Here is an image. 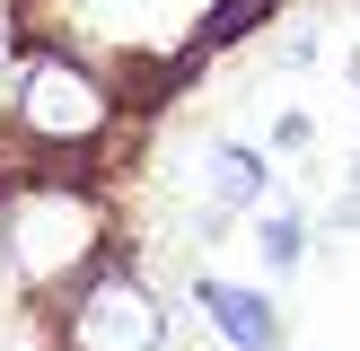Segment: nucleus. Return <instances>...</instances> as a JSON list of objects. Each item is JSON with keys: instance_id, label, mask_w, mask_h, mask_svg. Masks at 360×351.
<instances>
[{"instance_id": "obj_7", "label": "nucleus", "mask_w": 360, "mask_h": 351, "mask_svg": "<svg viewBox=\"0 0 360 351\" xmlns=\"http://www.w3.org/2000/svg\"><path fill=\"white\" fill-rule=\"evenodd\" d=\"M0 53H9V27H0Z\"/></svg>"}, {"instance_id": "obj_1", "label": "nucleus", "mask_w": 360, "mask_h": 351, "mask_svg": "<svg viewBox=\"0 0 360 351\" xmlns=\"http://www.w3.org/2000/svg\"><path fill=\"white\" fill-rule=\"evenodd\" d=\"M44 343L53 351H167V298L150 290L132 255H105L88 281H70L44 316Z\"/></svg>"}, {"instance_id": "obj_5", "label": "nucleus", "mask_w": 360, "mask_h": 351, "mask_svg": "<svg viewBox=\"0 0 360 351\" xmlns=\"http://www.w3.org/2000/svg\"><path fill=\"white\" fill-rule=\"evenodd\" d=\"M308 132H316L308 114H281V123H273V150H308Z\"/></svg>"}, {"instance_id": "obj_4", "label": "nucleus", "mask_w": 360, "mask_h": 351, "mask_svg": "<svg viewBox=\"0 0 360 351\" xmlns=\"http://www.w3.org/2000/svg\"><path fill=\"white\" fill-rule=\"evenodd\" d=\"M255 255L273 263V272H299V263H308V211H290V202L255 211Z\"/></svg>"}, {"instance_id": "obj_2", "label": "nucleus", "mask_w": 360, "mask_h": 351, "mask_svg": "<svg viewBox=\"0 0 360 351\" xmlns=\"http://www.w3.org/2000/svg\"><path fill=\"white\" fill-rule=\"evenodd\" d=\"M193 307H202V325L220 333L229 351H290V325H281L273 290H255V281L202 272V281H193Z\"/></svg>"}, {"instance_id": "obj_6", "label": "nucleus", "mask_w": 360, "mask_h": 351, "mask_svg": "<svg viewBox=\"0 0 360 351\" xmlns=\"http://www.w3.org/2000/svg\"><path fill=\"white\" fill-rule=\"evenodd\" d=\"M352 88H360V53H352Z\"/></svg>"}, {"instance_id": "obj_3", "label": "nucleus", "mask_w": 360, "mask_h": 351, "mask_svg": "<svg viewBox=\"0 0 360 351\" xmlns=\"http://www.w3.org/2000/svg\"><path fill=\"white\" fill-rule=\"evenodd\" d=\"M202 193H211V211H264L273 202V150H255V140H211L202 150Z\"/></svg>"}]
</instances>
